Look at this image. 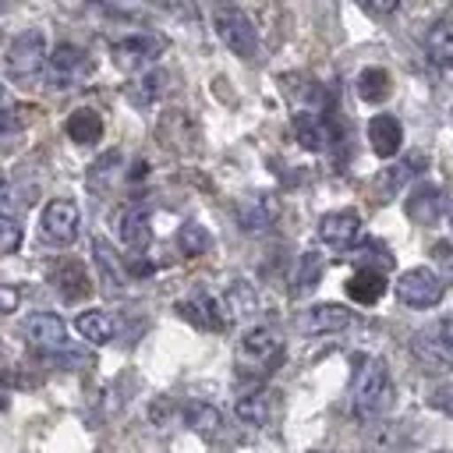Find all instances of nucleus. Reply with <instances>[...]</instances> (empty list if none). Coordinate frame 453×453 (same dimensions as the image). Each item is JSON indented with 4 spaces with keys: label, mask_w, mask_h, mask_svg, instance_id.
Wrapping results in <instances>:
<instances>
[{
    "label": "nucleus",
    "mask_w": 453,
    "mask_h": 453,
    "mask_svg": "<svg viewBox=\"0 0 453 453\" xmlns=\"http://www.w3.org/2000/svg\"><path fill=\"white\" fill-rule=\"evenodd\" d=\"M219 308H223V319H226V322L251 319V315L258 311V294H255V287H251L248 280H234V283L223 290Z\"/></svg>",
    "instance_id": "6ab92c4d"
},
{
    "label": "nucleus",
    "mask_w": 453,
    "mask_h": 453,
    "mask_svg": "<svg viewBox=\"0 0 453 453\" xmlns=\"http://www.w3.org/2000/svg\"><path fill=\"white\" fill-rule=\"evenodd\" d=\"M442 209H446V198H442V191H439L435 184H428V180L414 184V191H411L407 202H403L407 219L418 223V226H432V223L442 216Z\"/></svg>",
    "instance_id": "ddd939ff"
},
{
    "label": "nucleus",
    "mask_w": 453,
    "mask_h": 453,
    "mask_svg": "<svg viewBox=\"0 0 453 453\" xmlns=\"http://www.w3.org/2000/svg\"><path fill=\"white\" fill-rule=\"evenodd\" d=\"M113 230H117V237H120V244H124V248L142 251V248L152 241L149 209H145L142 202H127V205H120V209H117V216H113Z\"/></svg>",
    "instance_id": "9d476101"
},
{
    "label": "nucleus",
    "mask_w": 453,
    "mask_h": 453,
    "mask_svg": "<svg viewBox=\"0 0 453 453\" xmlns=\"http://www.w3.org/2000/svg\"><path fill=\"white\" fill-rule=\"evenodd\" d=\"M7 195H11V184L7 177H0V205H7Z\"/></svg>",
    "instance_id": "4c0bfd02"
},
{
    "label": "nucleus",
    "mask_w": 453,
    "mask_h": 453,
    "mask_svg": "<svg viewBox=\"0 0 453 453\" xmlns=\"http://www.w3.org/2000/svg\"><path fill=\"white\" fill-rule=\"evenodd\" d=\"M446 212H449V223H453V191H449V198H446Z\"/></svg>",
    "instance_id": "58836bf2"
},
{
    "label": "nucleus",
    "mask_w": 453,
    "mask_h": 453,
    "mask_svg": "<svg viewBox=\"0 0 453 453\" xmlns=\"http://www.w3.org/2000/svg\"><path fill=\"white\" fill-rule=\"evenodd\" d=\"M166 50V39L156 35V32H134V35H124L110 46V57L120 71H145L149 64H156V57Z\"/></svg>",
    "instance_id": "423d86ee"
},
{
    "label": "nucleus",
    "mask_w": 453,
    "mask_h": 453,
    "mask_svg": "<svg viewBox=\"0 0 453 453\" xmlns=\"http://www.w3.org/2000/svg\"><path fill=\"white\" fill-rule=\"evenodd\" d=\"M21 333H25L28 347H35V350H42V354H60V350H67V326H64V319L53 315V311H35V315H28V319L21 322Z\"/></svg>",
    "instance_id": "6e6552de"
},
{
    "label": "nucleus",
    "mask_w": 453,
    "mask_h": 453,
    "mask_svg": "<svg viewBox=\"0 0 453 453\" xmlns=\"http://www.w3.org/2000/svg\"><path fill=\"white\" fill-rule=\"evenodd\" d=\"M177 248H180V255H188V258L205 255V251L212 248V234H209L202 223H184V226L177 230Z\"/></svg>",
    "instance_id": "c756f323"
},
{
    "label": "nucleus",
    "mask_w": 453,
    "mask_h": 453,
    "mask_svg": "<svg viewBox=\"0 0 453 453\" xmlns=\"http://www.w3.org/2000/svg\"><path fill=\"white\" fill-rule=\"evenodd\" d=\"M389 92H393V78H389L386 67H365L357 74V96L365 103H386Z\"/></svg>",
    "instance_id": "bb28decb"
},
{
    "label": "nucleus",
    "mask_w": 453,
    "mask_h": 453,
    "mask_svg": "<svg viewBox=\"0 0 453 453\" xmlns=\"http://www.w3.org/2000/svg\"><path fill=\"white\" fill-rule=\"evenodd\" d=\"M163 81H166L163 71H145V74H138V78L127 85V99H131L134 106H149V103H156V96L163 92Z\"/></svg>",
    "instance_id": "c85d7f7f"
},
{
    "label": "nucleus",
    "mask_w": 453,
    "mask_h": 453,
    "mask_svg": "<svg viewBox=\"0 0 453 453\" xmlns=\"http://www.w3.org/2000/svg\"><path fill=\"white\" fill-rule=\"evenodd\" d=\"M18 248H21V226H18V219L7 216V212H0V251L4 255H14Z\"/></svg>",
    "instance_id": "473e14b6"
},
{
    "label": "nucleus",
    "mask_w": 453,
    "mask_h": 453,
    "mask_svg": "<svg viewBox=\"0 0 453 453\" xmlns=\"http://www.w3.org/2000/svg\"><path fill=\"white\" fill-rule=\"evenodd\" d=\"M294 134H297L301 149H308V152H322L336 138V131L326 120V113H311V110L294 113Z\"/></svg>",
    "instance_id": "dca6fc26"
},
{
    "label": "nucleus",
    "mask_w": 453,
    "mask_h": 453,
    "mask_svg": "<svg viewBox=\"0 0 453 453\" xmlns=\"http://www.w3.org/2000/svg\"><path fill=\"white\" fill-rule=\"evenodd\" d=\"M400 4H365V11L368 14H389V11H396Z\"/></svg>",
    "instance_id": "e433bc0d"
},
{
    "label": "nucleus",
    "mask_w": 453,
    "mask_h": 453,
    "mask_svg": "<svg viewBox=\"0 0 453 453\" xmlns=\"http://www.w3.org/2000/svg\"><path fill=\"white\" fill-rule=\"evenodd\" d=\"M319 280H322V258H319L315 251H304V255L297 258V273H294V287H290V294L301 297V294H308Z\"/></svg>",
    "instance_id": "7c9ffc66"
},
{
    "label": "nucleus",
    "mask_w": 453,
    "mask_h": 453,
    "mask_svg": "<svg viewBox=\"0 0 453 453\" xmlns=\"http://www.w3.org/2000/svg\"><path fill=\"white\" fill-rule=\"evenodd\" d=\"M428 163V156L425 152H411V156H403L396 166H389V170H382L379 173V198L386 202V198H393L411 177H418V170Z\"/></svg>",
    "instance_id": "412c9836"
},
{
    "label": "nucleus",
    "mask_w": 453,
    "mask_h": 453,
    "mask_svg": "<svg viewBox=\"0 0 453 453\" xmlns=\"http://www.w3.org/2000/svg\"><path fill=\"white\" fill-rule=\"evenodd\" d=\"M347 297L357 301V304H375L382 294H386V276L379 269H357L347 283H343Z\"/></svg>",
    "instance_id": "5701e85b"
},
{
    "label": "nucleus",
    "mask_w": 453,
    "mask_h": 453,
    "mask_svg": "<svg viewBox=\"0 0 453 453\" xmlns=\"http://www.w3.org/2000/svg\"><path fill=\"white\" fill-rule=\"evenodd\" d=\"M350 322H354V311H350V308L326 301V304H311L308 311H301L297 329L308 333V336H322V333H340V329H347Z\"/></svg>",
    "instance_id": "f8f14e48"
},
{
    "label": "nucleus",
    "mask_w": 453,
    "mask_h": 453,
    "mask_svg": "<svg viewBox=\"0 0 453 453\" xmlns=\"http://www.w3.org/2000/svg\"><path fill=\"white\" fill-rule=\"evenodd\" d=\"M92 262H96V269H99V283H103V290H106L110 297H117L120 287H124V273H120V258L113 255L110 241H103V237L92 241Z\"/></svg>",
    "instance_id": "4be33fe9"
},
{
    "label": "nucleus",
    "mask_w": 453,
    "mask_h": 453,
    "mask_svg": "<svg viewBox=\"0 0 453 453\" xmlns=\"http://www.w3.org/2000/svg\"><path fill=\"white\" fill-rule=\"evenodd\" d=\"M357 237H361V216L354 209H336L319 219V241L336 251H347Z\"/></svg>",
    "instance_id": "9b49d317"
},
{
    "label": "nucleus",
    "mask_w": 453,
    "mask_h": 453,
    "mask_svg": "<svg viewBox=\"0 0 453 453\" xmlns=\"http://www.w3.org/2000/svg\"><path fill=\"white\" fill-rule=\"evenodd\" d=\"M88 53L74 42H57L53 53L46 57V71H50V85L53 88H74L85 74H88Z\"/></svg>",
    "instance_id": "0eeeda50"
},
{
    "label": "nucleus",
    "mask_w": 453,
    "mask_h": 453,
    "mask_svg": "<svg viewBox=\"0 0 453 453\" xmlns=\"http://www.w3.org/2000/svg\"><path fill=\"white\" fill-rule=\"evenodd\" d=\"M425 50H428V57H432L439 67H453V14L439 18V21L428 28Z\"/></svg>",
    "instance_id": "b1692460"
},
{
    "label": "nucleus",
    "mask_w": 453,
    "mask_h": 453,
    "mask_svg": "<svg viewBox=\"0 0 453 453\" xmlns=\"http://www.w3.org/2000/svg\"><path fill=\"white\" fill-rule=\"evenodd\" d=\"M46 57H50V50H46L42 28H25V32L14 35L11 46H7V57H4V60H7V78L18 81V85H32V81L42 74Z\"/></svg>",
    "instance_id": "f03ea898"
},
{
    "label": "nucleus",
    "mask_w": 453,
    "mask_h": 453,
    "mask_svg": "<svg viewBox=\"0 0 453 453\" xmlns=\"http://www.w3.org/2000/svg\"><path fill=\"white\" fill-rule=\"evenodd\" d=\"M234 414L248 425H265L273 414V393L269 389H251L234 403Z\"/></svg>",
    "instance_id": "a878e982"
},
{
    "label": "nucleus",
    "mask_w": 453,
    "mask_h": 453,
    "mask_svg": "<svg viewBox=\"0 0 453 453\" xmlns=\"http://www.w3.org/2000/svg\"><path fill=\"white\" fill-rule=\"evenodd\" d=\"M64 131H67V138H71L74 145H96V142L103 138V117H99V110H92V106H78V110L67 113Z\"/></svg>",
    "instance_id": "aec40b11"
},
{
    "label": "nucleus",
    "mask_w": 453,
    "mask_h": 453,
    "mask_svg": "<svg viewBox=\"0 0 453 453\" xmlns=\"http://www.w3.org/2000/svg\"><path fill=\"white\" fill-rule=\"evenodd\" d=\"M283 354V343L276 336V329L269 326H255L237 340V368L241 372H269Z\"/></svg>",
    "instance_id": "20e7f679"
},
{
    "label": "nucleus",
    "mask_w": 453,
    "mask_h": 453,
    "mask_svg": "<svg viewBox=\"0 0 453 453\" xmlns=\"http://www.w3.org/2000/svg\"><path fill=\"white\" fill-rule=\"evenodd\" d=\"M117 166H120V152H117V149L103 152V156H99V159L88 166V188H92V191H106V188L113 184Z\"/></svg>",
    "instance_id": "2f4dec72"
},
{
    "label": "nucleus",
    "mask_w": 453,
    "mask_h": 453,
    "mask_svg": "<svg viewBox=\"0 0 453 453\" xmlns=\"http://www.w3.org/2000/svg\"><path fill=\"white\" fill-rule=\"evenodd\" d=\"M21 304V290L11 283H0V315H11Z\"/></svg>",
    "instance_id": "72a5a7b5"
},
{
    "label": "nucleus",
    "mask_w": 453,
    "mask_h": 453,
    "mask_svg": "<svg viewBox=\"0 0 453 453\" xmlns=\"http://www.w3.org/2000/svg\"><path fill=\"white\" fill-rule=\"evenodd\" d=\"M432 403H435L442 414H449V418H453V386H442V389H435V393H432Z\"/></svg>",
    "instance_id": "f704fd0d"
},
{
    "label": "nucleus",
    "mask_w": 453,
    "mask_h": 453,
    "mask_svg": "<svg viewBox=\"0 0 453 453\" xmlns=\"http://www.w3.org/2000/svg\"><path fill=\"white\" fill-rule=\"evenodd\" d=\"M50 283H53V290H57L64 301H81V297L92 294V280H88L85 265L74 262V258L57 262V265L50 269Z\"/></svg>",
    "instance_id": "4468645a"
},
{
    "label": "nucleus",
    "mask_w": 453,
    "mask_h": 453,
    "mask_svg": "<svg viewBox=\"0 0 453 453\" xmlns=\"http://www.w3.org/2000/svg\"><path fill=\"white\" fill-rule=\"evenodd\" d=\"M439 343H442L446 350H453V311L439 319Z\"/></svg>",
    "instance_id": "c9c22d12"
},
{
    "label": "nucleus",
    "mask_w": 453,
    "mask_h": 453,
    "mask_svg": "<svg viewBox=\"0 0 453 453\" xmlns=\"http://www.w3.org/2000/svg\"><path fill=\"white\" fill-rule=\"evenodd\" d=\"M368 145H372V152H375L379 159H393V156L400 152V145H403V127H400V120H396L393 113H375V117L368 120Z\"/></svg>",
    "instance_id": "2eb2a0df"
},
{
    "label": "nucleus",
    "mask_w": 453,
    "mask_h": 453,
    "mask_svg": "<svg viewBox=\"0 0 453 453\" xmlns=\"http://www.w3.org/2000/svg\"><path fill=\"white\" fill-rule=\"evenodd\" d=\"M74 329L88 340V343H96V347H103V343H110L113 340V319L106 315V311H81L78 319H74Z\"/></svg>",
    "instance_id": "cd10ccee"
},
{
    "label": "nucleus",
    "mask_w": 453,
    "mask_h": 453,
    "mask_svg": "<svg viewBox=\"0 0 453 453\" xmlns=\"http://www.w3.org/2000/svg\"><path fill=\"white\" fill-rule=\"evenodd\" d=\"M184 425H188L191 432L212 439V435L219 432V425H223V414H219V407H212V403H205V400H191V403L184 407Z\"/></svg>",
    "instance_id": "393cba45"
},
{
    "label": "nucleus",
    "mask_w": 453,
    "mask_h": 453,
    "mask_svg": "<svg viewBox=\"0 0 453 453\" xmlns=\"http://www.w3.org/2000/svg\"><path fill=\"white\" fill-rule=\"evenodd\" d=\"M276 212H280V209H276V198L265 195V191H258V195H244V198L237 202V209H234L241 230H248V234L265 230V226L276 219Z\"/></svg>",
    "instance_id": "f3484780"
},
{
    "label": "nucleus",
    "mask_w": 453,
    "mask_h": 453,
    "mask_svg": "<svg viewBox=\"0 0 453 453\" xmlns=\"http://www.w3.org/2000/svg\"><path fill=\"white\" fill-rule=\"evenodd\" d=\"M177 311L184 315V319H191L195 326H202V329H223L226 326V319H223V308H219V301L209 294V290H195L188 301H177Z\"/></svg>",
    "instance_id": "a211bd4d"
},
{
    "label": "nucleus",
    "mask_w": 453,
    "mask_h": 453,
    "mask_svg": "<svg viewBox=\"0 0 453 453\" xmlns=\"http://www.w3.org/2000/svg\"><path fill=\"white\" fill-rule=\"evenodd\" d=\"M442 294H446V283L428 265H414V269H407V273L396 276V297L407 308H432V304L442 301Z\"/></svg>",
    "instance_id": "39448f33"
},
{
    "label": "nucleus",
    "mask_w": 453,
    "mask_h": 453,
    "mask_svg": "<svg viewBox=\"0 0 453 453\" xmlns=\"http://www.w3.org/2000/svg\"><path fill=\"white\" fill-rule=\"evenodd\" d=\"M212 25H216V35L223 39V46L234 50V57H241V60L258 57V28L251 25V18L241 7H216Z\"/></svg>",
    "instance_id": "7ed1b4c3"
},
{
    "label": "nucleus",
    "mask_w": 453,
    "mask_h": 453,
    "mask_svg": "<svg viewBox=\"0 0 453 453\" xmlns=\"http://www.w3.org/2000/svg\"><path fill=\"white\" fill-rule=\"evenodd\" d=\"M393 400V379L382 357H368L361 372L354 375V393H350V411L357 421H375Z\"/></svg>",
    "instance_id": "f257e3e1"
},
{
    "label": "nucleus",
    "mask_w": 453,
    "mask_h": 453,
    "mask_svg": "<svg viewBox=\"0 0 453 453\" xmlns=\"http://www.w3.org/2000/svg\"><path fill=\"white\" fill-rule=\"evenodd\" d=\"M78 226H81L78 202H71V198H53V202L42 209V234H46V241H53V244H71V241L78 237Z\"/></svg>",
    "instance_id": "1a4fd4ad"
}]
</instances>
